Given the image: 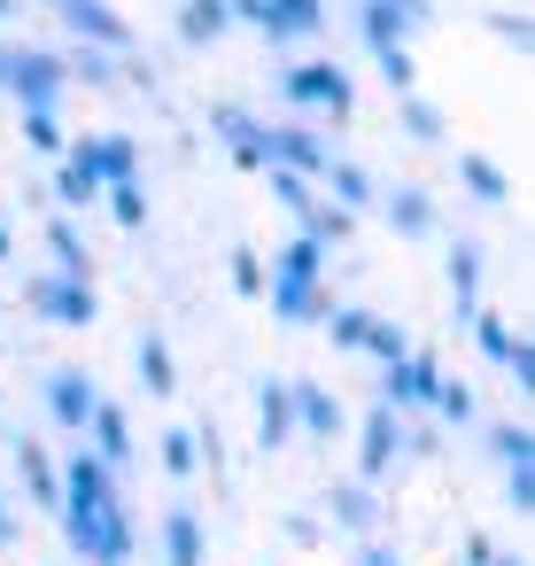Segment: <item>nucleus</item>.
I'll return each mask as SVG.
<instances>
[{
	"label": "nucleus",
	"instance_id": "1",
	"mask_svg": "<svg viewBox=\"0 0 535 566\" xmlns=\"http://www.w3.org/2000/svg\"><path fill=\"white\" fill-rule=\"evenodd\" d=\"M63 496H71V543L86 558H125V512L109 496V465L102 458H78Z\"/></svg>",
	"mask_w": 535,
	"mask_h": 566
},
{
	"label": "nucleus",
	"instance_id": "2",
	"mask_svg": "<svg viewBox=\"0 0 535 566\" xmlns=\"http://www.w3.org/2000/svg\"><path fill=\"white\" fill-rule=\"evenodd\" d=\"M311 280H318V241H295L280 256V318H303L311 311Z\"/></svg>",
	"mask_w": 535,
	"mask_h": 566
},
{
	"label": "nucleus",
	"instance_id": "3",
	"mask_svg": "<svg viewBox=\"0 0 535 566\" xmlns=\"http://www.w3.org/2000/svg\"><path fill=\"white\" fill-rule=\"evenodd\" d=\"M241 9L272 32V40H287V32H311L318 24V0H241Z\"/></svg>",
	"mask_w": 535,
	"mask_h": 566
},
{
	"label": "nucleus",
	"instance_id": "4",
	"mask_svg": "<svg viewBox=\"0 0 535 566\" xmlns=\"http://www.w3.org/2000/svg\"><path fill=\"white\" fill-rule=\"evenodd\" d=\"M287 94H295V102H311V109H334V117L349 109V78H342V71H326V63H318V71H295V78H287Z\"/></svg>",
	"mask_w": 535,
	"mask_h": 566
},
{
	"label": "nucleus",
	"instance_id": "5",
	"mask_svg": "<svg viewBox=\"0 0 535 566\" xmlns=\"http://www.w3.org/2000/svg\"><path fill=\"white\" fill-rule=\"evenodd\" d=\"M9 71H17V94L32 102V117H48V102H55V78H63V71H55L48 55H17Z\"/></svg>",
	"mask_w": 535,
	"mask_h": 566
},
{
	"label": "nucleus",
	"instance_id": "6",
	"mask_svg": "<svg viewBox=\"0 0 535 566\" xmlns=\"http://www.w3.org/2000/svg\"><path fill=\"white\" fill-rule=\"evenodd\" d=\"M32 303H40V311H55V318H94L86 280H40V287H32Z\"/></svg>",
	"mask_w": 535,
	"mask_h": 566
},
{
	"label": "nucleus",
	"instance_id": "7",
	"mask_svg": "<svg viewBox=\"0 0 535 566\" xmlns=\"http://www.w3.org/2000/svg\"><path fill=\"white\" fill-rule=\"evenodd\" d=\"M63 17H71V24H78L86 40H102V48H125V24H117V17L102 9V0H63Z\"/></svg>",
	"mask_w": 535,
	"mask_h": 566
},
{
	"label": "nucleus",
	"instance_id": "8",
	"mask_svg": "<svg viewBox=\"0 0 535 566\" xmlns=\"http://www.w3.org/2000/svg\"><path fill=\"white\" fill-rule=\"evenodd\" d=\"M48 396H55V419H71V427L102 411V403H94V388H86V373H55V388H48Z\"/></svg>",
	"mask_w": 535,
	"mask_h": 566
},
{
	"label": "nucleus",
	"instance_id": "9",
	"mask_svg": "<svg viewBox=\"0 0 535 566\" xmlns=\"http://www.w3.org/2000/svg\"><path fill=\"white\" fill-rule=\"evenodd\" d=\"M78 171H86L94 187H102V179H125V171H133V140H94Z\"/></svg>",
	"mask_w": 535,
	"mask_h": 566
},
{
	"label": "nucleus",
	"instance_id": "10",
	"mask_svg": "<svg viewBox=\"0 0 535 566\" xmlns=\"http://www.w3.org/2000/svg\"><path fill=\"white\" fill-rule=\"evenodd\" d=\"M264 156H287L295 171H326V156H318V140H303V133H272V140H264Z\"/></svg>",
	"mask_w": 535,
	"mask_h": 566
},
{
	"label": "nucleus",
	"instance_id": "11",
	"mask_svg": "<svg viewBox=\"0 0 535 566\" xmlns=\"http://www.w3.org/2000/svg\"><path fill=\"white\" fill-rule=\"evenodd\" d=\"M225 32V0H187V40H218Z\"/></svg>",
	"mask_w": 535,
	"mask_h": 566
},
{
	"label": "nucleus",
	"instance_id": "12",
	"mask_svg": "<svg viewBox=\"0 0 535 566\" xmlns=\"http://www.w3.org/2000/svg\"><path fill=\"white\" fill-rule=\"evenodd\" d=\"M388 442H396V419L380 411V419H373V434H365V473H380V465H388Z\"/></svg>",
	"mask_w": 535,
	"mask_h": 566
},
{
	"label": "nucleus",
	"instance_id": "13",
	"mask_svg": "<svg viewBox=\"0 0 535 566\" xmlns=\"http://www.w3.org/2000/svg\"><path fill=\"white\" fill-rule=\"evenodd\" d=\"M195 558H202V535H195V520L179 512V520H171V566H195Z\"/></svg>",
	"mask_w": 535,
	"mask_h": 566
},
{
	"label": "nucleus",
	"instance_id": "14",
	"mask_svg": "<svg viewBox=\"0 0 535 566\" xmlns=\"http://www.w3.org/2000/svg\"><path fill=\"white\" fill-rule=\"evenodd\" d=\"M396 226H403V233H427V202H419V195H396Z\"/></svg>",
	"mask_w": 535,
	"mask_h": 566
},
{
	"label": "nucleus",
	"instance_id": "15",
	"mask_svg": "<svg viewBox=\"0 0 535 566\" xmlns=\"http://www.w3.org/2000/svg\"><path fill=\"white\" fill-rule=\"evenodd\" d=\"M280 434H287V396L272 388V396H264V442H280Z\"/></svg>",
	"mask_w": 535,
	"mask_h": 566
},
{
	"label": "nucleus",
	"instance_id": "16",
	"mask_svg": "<svg viewBox=\"0 0 535 566\" xmlns=\"http://www.w3.org/2000/svg\"><path fill=\"white\" fill-rule=\"evenodd\" d=\"M140 373H148V380H156V388H171V357H164V349H156V342H148V349H140Z\"/></svg>",
	"mask_w": 535,
	"mask_h": 566
},
{
	"label": "nucleus",
	"instance_id": "17",
	"mask_svg": "<svg viewBox=\"0 0 535 566\" xmlns=\"http://www.w3.org/2000/svg\"><path fill=\"white\" fill-rule=\"evenodd\" d=\"M295 403H303V419H311V427H334V403H326V396H318V388H303V396H295Z\"/></svg>",
	"mask_w": 535,
	"mask_h": 566
},
{
	"label": "nucleus",
	"instance_id": "18",
	"mask_svg": "<svg viewBox=\"0 0 535 566\" xmlns=\"http://www.w3.org/2000/svg\"><path fill=\"white\" fill-rule=\"evenodd\" d=\"M164 458H171V473H195V434H171Z\"/></svg>",
	"mask_w": 535,
	"mask_h": 566
},
{
	"label": "nucleus",
	"instance_id": "19",
	"mask_svg": "<svg viewBox=\"0 0 535 566\" xmlns=\"http://www.w3.org/2000/svg\"><path fill=\"white\" fill-rule=\"evenodd\" d=\"M63 195H71V202H94V179H86V171L71 164V171H63Z\"/></svg>",
	"mask_w": 535,
	"mask_h": 566
},
{
	"label": "nucleus",
	"instance_id": "20",
	"mask_svg": "<svg viewBox=\"0 0 535 566\" xmlns=\"http://www.w3.org/2000/svg\"><path fill=\"white\" fill-rule=\"evenodd\" d=\"M0 535H17V527H9V504H0Z\"/></svg>",
	"mask_w": 535,
	"mask_h": 566
}]
</instances>
